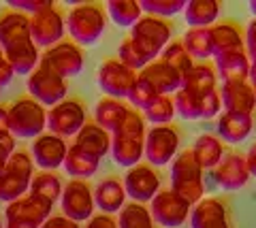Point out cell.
<instances>
[{
    "label": "cell",
    "mask_w": 256,
    "mask_h": 228,
    "mask_svg": "<svg viewBox=\"0 0 256 228\" xmlns=\"http://www.w3.org/2000/svg\"><path fill=\"white\" fill-rule=\"evenodd\" d=\"M9 109V130L15 139H36L47 128V111L34 98H18Z\"/></svg>",
    "instance_id": "8992f818"
},
{
    "label": "cell",
    "mask_w": 256,
    "mask_h": 228,
    "mask_svg": "<svg viewBox=\"0 0 256 228\" xmlns=\"http://www.w3.org/2000/svg\"><path fill=\"white\" fill-rule=\"evenodd\" d=\"M15 152V137L11 132H0V171L4 169L9 156Z\"/></svg>",
    "instance_id": "7dc6e473"
},
{
    "label": "cell",
    "mask_w": 256,
    "mask_h": 228,
    "mask_svg": "<svg viewBox=\"0 0 256 228\" xmlns=\"http://www.w3.org/2000/svg\"><path fill=\"white\" fill-rule=\"evenodd\" d=\"M137 77L141 81H146L158 96H171V94H175L182 88V81H184V75L180 70H175L162 60L150 62L146 68L139 70Z\"/></svg>",
    "instance_id": "e0dca14e"
},
{
    "label": "cell",
    "mask_w": 256,
    "mask_h": 228,
    "mask_svg": "<svg viewBox=\"0 0 256 228\" xmlns=\"http://www.w3.org/2000/svg\"><path fill=\"white\" fill-rule=\"evenodd\" d=\"M0 132H11L9 130V109L0 105Z\"/></svg>",
    "instance_id": "f5cc1de1"
},
{
    "label": "cell",
    "mask_w": 256,
    "mask_h": 228,
    "mask_svg": "<svg viewBox=\"0 0 256 228\" xmlns=\"http://www.w3.org/2000/svg\"><path fill=\"white\" fill-rule=\"evenodd\" d=\"M216 75L222 81H248V73H250V58H248L246 49L226 51L222 56H216Z\"/></svg>",
    "instance_id": "cb8c5ba5"
},
{
    "label": "cell",
    "mask_w": 256,
    "mask_h": 228,
    "mask_svg": "<svg viewBox=\"0 0 256 228\" xmlns=\"http://www.w3.org/2000/svg\"><path fill=\"white\" fill-rule=\"evenodd\" d=\"M75 145H79L88 154L102 160V156H107L111 152V135L107 130H102L100 126H96L94 122H86L84 128L77 132Z\"/></svg>",
    "instance_id": "f1b7e54d"
},
{
    "label": "cell",
    "mask_w": 256,
    "mask_h": 228,
    "mask_svg": "<svg viewBox=\"0 0 256 228\" xmlns=\"http://www.w3.org/2000/svg\"><path fill=\"white\" fill-rule=\"evenodd\" d=\"M203 169L198 167L190 149L180 152L171 162V190L186 201L188 205H196L205 196V179H203Z\"/></svg>",
    "instance_id": "7a4b0ae2"
},
{
    "label": "cell",
    "mask_w": 256,
    "mask_h": 228,
    "mask_svg": "<svg viewBox=\"0 0 256 228\" xmlns=\"http://www.w3.org/2000/svg\"><path fill=\"white\" fill-rule=\"evenodd\" d=\"M143 117L152 126H166L171 124L175 117V105H173V96H156L152 103L143 109Z\"/></svg>",
    "instance_id": "8d00e7d4"
},
{
    "label": "cell",
    "mask_w": 256,
    "mask_h": 228,
    "mask_svg": "<svg viewBox=\"0 0 256 228\" xmlns=\"http://www.w3.org/2000/svg\"><path fill=\"white\" fill-rule=\"evenodd\" d=\"M254 128L252 115H237V113H220L218 115V139L224 143L237 145L250 137Z\"/></svg>",
    "instance_id": "d4e9b609"
},
{
    "label": "cell",
    "mask_w": 256,
    "mask_h": 228,
    "mask_svg": "<svg viewBox=\"0 0 256 228\" xmlns=\"http://www.w3.org/2000/svg\"><path fill=\"white\" fill-rule=\"evenodd\" d=\"M64 171L68 173L73 179H82L86 182L88 177H92L96 171L100 167V158H96V156L88 154L86 149H82L79 145H70L68 152H66V158H64Z\"/></svg>",
    "instance_id": "83f0119b"
},
{
    "label": "cell",
    "mask_w": 256,
    "mask_h": 228,
    "mask_svg": "<svg viewBox=\"0 0 256 228\" xmlns=\"http://www.w3.org/2000/svg\"><path fill=\"white\" fill-rule=\"evenodd\" d=\"M32 177H34V160L30 152H24V149L13 152L4 169L0 171V201L13 203L26 196Z\"/></svg>",
    "instance_id": "3957f363"
},
{
    "label": "cell",
    "mask_w": 256,
    "mask_h": 228,
    "mask_svg": "<svg viewBox=\"0 0 256 228\" xmlns=\"http://www.w3.org/2000/svg\"><path fill=\"white\" fill-rule=\"evenodd\" d=\"M156 96H158V94L152 90L146 81H141L139 77H137V81L132 83V88H130V92H128V96H126V98L130 100L132 109H137V111H143V109H146Z\"/></svg>",
    "instance_id": "7bdbcfd3"
},
{
    "label": "cell",
    "mask_w": 256,
    "mask_h": 228,
    "mask_svg": "<svg viewBox=\"0 0 256 228\" xmlns=\"http://www.w3.org/2000/svg\"><path fill=\"white\" fill-rule=\"evenodd\" d=\"M173 23L169 19H160L154 15H143V17L130 28V41L137 45V49L150 62H154L166 45L171 43Z\"/></svg>",
    "instance_id": "277c9868"
},
{
    "label": "cell",
    "mask_w": 256,
    "mask_h": 228,
    "mask_svg": "<svg viewBox=\"0 0 256 228\" xmlns=\"http://www.w3.org/2000/svg\"><path fill=\"white\" fill-rule=\"evenodd\" d=\"M0 228H4V224H2V220H0Z\"/></svg>",
    "instance_id": "680465c9"
},
{
    "label": "cell",
    "mask_w": 256,
    "mask_h": 228,
    "mask_svg": "<svg viewBox=\"0 0 256 228\" xmlns=\"http://www.w3.org/2000/svg\"><path fill=\"white\" fill-rule=\"evenodd\" d=\"M146 117L137 109H128V113L118 128L111 132V156L116 164L126 169L137 167L146 149Z\"/></svg>",
    "instance_id": "6da1fadb"
},
{
    "label": "cell",
    "mask_w": 256,
    "mask_h": 228,
    "mask_svg": "<svg viewBox=\"0 0 256 228\" xmlns=\"http://www.w3.org/2000/svg\"><path fill=\"white\" fill-rule=\"evenodd\" d=\"M107 15L116 26L132 28L134 23L143 17V11H141V4L137 0H109Z\"/></svg>",
    "instance_id": "836d02e7"
},
{
    "label": "cell",
    "mask_w": 256,
    "mask_h": 228,
    "mask_svg": "<svg viewBox=\"0 0 256 228\" xmlns=\"http://www.w3.org/2000/svg\"><path fill=\"white\" fill-rule=\"evenodd\" d=\"M86 107L77 98H64L62 103L47 111V128L56 137H77L86 126Z\"/></svg>",
    "instance_id": "9c48e42d"
},
{
    "label": "cell",
    "mask_w": 256,
    "mask_h": 228,
    "mask_svg": "<svg viewBox=\"0 0 256 228\" xmlns=\"http://www.w3.org/2000/svg\"><path fill=\"white\" fill-rule=\"evenodd\" d=\"M210 175L218 188H224V190H239V188H244L248 184V179H250L246 156L235 154V152L224 154L220 164L214 171H210Z\"/></svg>",
    "instance_id": "ac0fdd59"
},
{
    "label": "cell",
    "mask_w": 256,
    "mask_h": 228,
    "mask_svg": "<svg viewBox=\"0 0 256 228\" xmlns=\"http://www.w3.org/2000/svg\"><path fill=\"white\" fill-rule=\"evenodd\" d=\"M122 184L126 196H130L132 203H150L160 192V177L150 164H137L128 169Z\"/></svg>",
    "instance_id": "9a60e30c"
},
{
    "label": "cell",
    "mask_w": 256,
    "mask_h": 228,
    "mask_svg": "<svg viewBox=\"0 0 256 228\" xmlns=\"http://www.w3.org/2000/svg\"><path fill=\"white\" fill-rule=\"evenodd\" d=\"M216 81H218L216 68L212 64H207V62H201V64H194L184 75L182 88L196 94V96H205V94L216 90Z\"/></svg>",
    "instance_id": "4dcf8cb0"
},
{
    "label": "cell",
    "mask_w": 256,
    "mask_h": 228,
    "mask_svg": "<svg viewBox=\"0 0 256 228\" xmlns=\"http://www.w3.org/2000/svg\"><path fill=\"white\" fill-rule=\"evenodd\" d=\"M13 75H15V70L11 68L9 62L2 58V60H0V90H2L4 85H9V83H11Z\"/></svg>",
    "instance_id": "f907efd6"
},
{
    "label": "cell",
    "mask_w": 256,
    "mask_h": 228,
    "mask_svg": "<svg viewBox=\"0 0 256 228\" xmlns=\"http://www.w3.org/2000/svg\"><path fill=\"white\" fill-rule=\"evenodd\" d=\"M62 190H64V186L60 182V177L56 175V173L43 171V173H36V175L32 177L28 192L38 196V199L50 201L52 205H56V203L60 201V196H62Z\"/></svg>",
    "instance_id": "e575fe53"
},
{
    "label": "cell",
    "mask_w": 256,
    "mask_h": 228,
    "mask_svg": "<svg viewBox=\"0 0 256 228\" xmlns=\"http://www.w3.org/2000/svg\"><path fill=\"white\" fill-rule=\"evenodd\" d=\"M184 49L188 51L190 58L196 60H207L214 56L212 49V36H210V28H188V32L184 34Z\"/></svg>",
    "instance_id": "d590c367"
},
{
    "label": "cell",
    "mask_w": 256,
    "mask_h": 228,
    "mask_svg": "<svg viewBox=\"0 0 256 228\" xmlns=\"http://www.w3.org/2000/svg\"><path fill=\"white\" fill-rule=\"evenodd\" d=\"M141 11L143 15H154V17L166 19L178 15L180 11L184 13L186 9V0H141Z\"/></svg>",
    "instance_id": "ab89813d"
},
{
    "label": "cell",
    "mask_w": 256,
    "mask_h": 228,
    "mask_svg": "<svg viewBox=\"0 0 256 228\" xmlns=\"http://www.w3.org/2000/svg\"><path fill=\"white\" fill-rule=\"evenodd\" d=\"M66 21L56 4L47 2L41 11L30 15V38L36 47H54L62 41Z\"/></svg>",
    "instance_id": "52a82bcc"
},
{
    "label": "cell",
    "mask_w": 256,
    "mask_h": 228,
    "mask_svg": "<svg viewBox=\"0 0 256 228\" xmlns=\"http://www.w3.org/2000/svg\"><path fill=\"white\" fill-rule=\"evenodd\" d=\"M4 58V53H2V47H0V60H2Z\"/></svg>",
    "instance_id": "6f0895ef"
},
{
    "label": "cell",
    "mask_w": 256,
    "mask_h": 228,
    "mask_svg": "<svg viewBox=\"0 0 256 228\" xmlns=\"http://www.w3.org/2000/svg\"><path fill=\"white\" fill-rule=\"evenodd\" d=\"M160 60L166 62L169 66H173L175 70H180L182 75H186L188 70L194 66V62H192V58L188 56V51L184 49L182 41H171L162 49V53H160Z\"/></svg>",
    "instance_id": "60d3db41"
},
{
    "label": "cell",
    "mask_w": 256,
    "mask_h": 228,
    "mask_svg": "<svg viewBox=\"0 0 256 228\" xmlns=\"http://www.w3.org/2000/svg\"><path fill=\"white\" fill-rule=\"evenodd\" d=\"M173 105L175 113H180L184 120H201V96L196 94L180 88L173 94Z\"/></svg>",
    "instance_id": "f35d334b"
},
{
    "label": "cell",
    "mask_w": 256,
    "mask_h": 228,
    "mask_svg": "<svg viewBox=\"0 0 256 228\" xmlns=\"http://www.w3.org/2000/svg\"><path fill=\"white\" fill-rule=\"evenodd\" d=\"M94 194V205L100 209V214H116V211H122L124 209V203H126V190H124V184L120 179L114 177H107L102 179L92 190Z\"/></svg>",
    "instance_id": "603a6c76"
},
{
    "label": "cell",
    "mask_w": 256,
    "mask_h": 228,
    "mask_svg": "<svg viewBox=\"0 0 256 228\" xmlns=\"http://www.w3.org/2000/svg\"><path fill=\"white\" fill-rule=\"evenodd\" d=\"M118 228H156V224L150 216V209H146L141 203H130L120 211Z\"/></svg>",
    "instance_id": "74e56055"
},
{
    "label": "cell",
    "mask_w": 256,
    "mask_h": 228,
    "mask_svg": "<svg viewBox=\"0 0 256 228\" xmlns=\"http://www.w3.org/2000/svg\"><path fill=\"white\" fill-rule=\"evenodd\" d=\"M60 207L62 214L73 222H86L94 214V194L92 188L82 179H73L68 186H64L60 196Z\"/></svg>",
    "instance_id": "5bb4252c"
},
{
    "label": "cell",
    "mask_w": 256,
    "mask_h": 228,
    "mask_svg": "<svg viewBox=\"0 0 256 228\" xmlns=\"http://www.w3.org/2000/svg\"><path fill=\"white\" fill-rule=\"evenodd\" d=\"M192 228H230L226 205L218 199H201L190 209Z\"/></svg>",
    "instance_id": "44dd1931"
},
{
    "label": "cell",
    "mask_w": 256,
    "mask_h": 228,
    "mask_svg": "<svg viewBox=\"0 0 256 228\" xmlns=\"http://www.w3.org/2000/svg\"><path fill=\"white\" fill-rule=\"evenodd\" d=\"M248 83L252 85V90L256 92V62H250V73H248Z\"/></svg>",
    "instance_id": "db71d44e"
},
{
    "label": "cell",
    "mask_w": 256,
    "mask_h": 228,
    "mask_svg": "<svg viewBox=\"0 0 256 228\" xmlns=\"http://www.w3.org/2000/svg\"><path fill=\"white\" fill-rule=\"evenodd\" d=\"M244 49L248 53V58H250V62H256V17L248 23V28H246Z\"/></svg>",
    "instance_id": "bcb514c9"
},
{
    "label": "cell",
    "mask_w": 256,
    "mask_h": 228,
    "mask_svg": "<svg viewBox=\"0 0 256 228\" xmlns=\"http://www.w3.org/2000/svg\"><path fill=\"white\" fill-rule=\"evenodd\" d=\"M220 15V2L216 0H190L184 9V19L190 28H212Z\"/></svg>",
    "instance_id": "d6a6232c"
},
{
    "label": "cell",
    "mask_w": 256,
    "mask_h": 228,
    "mask_svg": "<svg viewBox=\"0 0 256 228\" xmlns=\"http://www.w3.org/2000/svg\"><path fill=\"white\" fill-rule=\"evenodd\" d=\"M45 4H47V0H9V9H15V11L26 13V15L41 11Z\"/></svg>",
    "instance_id": "f6af8a7d"
},
{
    "label": "cell",
    "mask_w": 256,
    "mask_h": 228,
    "mask_svg": "<svg viewBox=\"0 0 256 228\" xmlns=\"http://www.w3.org/2000/svg\"><path fill=\"white\" fill-rule=\"evenodd\" d=\"M210 36H212L214 58L222 56V53H226V51L244 49V34H242V30H239L237 23H233V21L214 23L210 28Z\"/></svg>",
    "instance_id": "4316f807"
},
{
    "label": "cell",
    "mask_w": 256,
    "mask_h": 228,
    "mask_svg": "<svg viewBox=\"0 0 256 228\" xmlns=\"http://www.w3.org/2000/svg\"><path fill=\"white\" fill-rule=\"evenodd\" d=\"M250 11L256 15V0H250Z\"/></svg>",
    "instance_id": "9f6ffc18"
},
{
    "label": "cell",
    "mask_w": 256,
    "mask_h": 228,
    "mask_svg": "<svg viewBox=\"0 0 256 228\" xmlns=\"http://www.w3.org/2000/svg\"><path fill=\"white\" fill-rule=\"evenodd\" d=\"M180 154V132L175 126H152L146 132V149L143 156L148 158L150 167H164L173 162Z\"/></svg>",
    "instance_id": "ba28073f"
},
{
    "label": "cell",
    "mask_w": 256,
    "mask_h": 228,
    "mask_svg": "<svg viewBox=\"0 0 256 228\" xmlns=\"http://www.w3.org/2000/svg\"><path fill=\"white\" fill-rule=\"evenodd\" d=\"M66 152H68L66 141L52 135V132H47V135L43 132L41 137H36L30 147V156L34 160V164L38 169L50 171V173L62 167L64 158H66Z\"/></svg>",
    "instance_id": "2e32d148"
},
{
    "label": "cell",
    "mask_w": 256,
    "mask_h": 228,
    "mask_svg": "<svg viewBox=\"0 0 256 228\" xmlns=\"http://www.w3.org/2000/svg\"><path fill=\"white\" fill-rule=\"evenodd\" d=\"M41 228H79V222H73L66 216H50L41 224Z\"/></svg>",
    "instance_id": "681fc988"
},
{
    "label": "cell",
    "mask_w": 256,
    "mask_h": 228,
    "mask_svg": "<svg viewBox=\"0 0 256 228\" xmlns=\"http://www.w3.org/2000/svg\"><path fill=\"white\" fill-rule=\"evenodd\" d=\"M86 228H118V220L109 214H98V216L90 218V222L86 224Z\"/></svg>",
    "instance_id": "c3c4849f"
},
{
    "label": "cell",
    "mask_w": 256,
    "mask_h": 228,
    "mask_svg": "<svg viewBox=\"0 0 256 228\" xmlns=\"http://www.w3.org/2000/svg\"><path fill=\"white\" fill-rule=\"evenodd\" d=\"M66 26H68V34L73 43H77L79 47L94 45L102 36V32H105L107 17L100 4H92V2L77 4L68 13Z\"/></svg>",
    "instance_id": "5b68a950"
},
{
    "label": "cell",
    "mask_w": 256,
    "mask_h": 228,
    "mask_svg": "<svg viewBox=\"0 0 256 228\" xmlns=\"http://www.w3.org/2000/svg\"><path fill=\"white\" fill-rule=\"evenodd\" d=\"M96 81H98V88L107 94V98L122 100L128 96L132 83L137 81V73L130 70L128 66H124L118 58H111L100 64Z\"/></svg>",
    "instance_id": "4fadbf2b"
},
{
    "label": "cell",
    "mask_w": 256,
    "mask_h": 228,
    "mask_svg": "<svg viewBox=\"0 0 256 228\" xmlns=\"http://www.w3.org/2000/svg\"><path fill=\"white\" fill-rule=\"evenodd\" d=\"M28 92L30 98H34L36 103H41L43 107H56L62 103L68 94V85L66 79H62L60 75L52 73L45 66H36L32 73L28 75Z\"/></svg>",
    "instance_id": "8fae6325"
},
{
    "label": "cell",
    "mask_w": 256,
    "mask_h": 228,
    "mask_svg": "<svg viewBox=\"0 0 256 228\" xmlns=\"http://www.w3.org/2000/svg\"><path fill=\"white\" fill-rule=\"evenodd\" d=\"M2 53H4V60L9 62L11 68L18 75H30L38 66V62H41V53H38V47L32 43V38L6 47Z\"/></svg>",
    "instance_id": "484cf974"
},
{
    "label": "cell",
    "mask_w": 256,
    "mask_h": 228,
    "mask_svg": "<svg viewBox=\"0 0 256 228\" xmlns=\"http://www.w3.org/2000/svg\"><path fill=\"white\" fill-rule=\"evenodd\" d=\"M220 100L226 113L252 115L256 109V92L248 81H224Z\"/></svg>",
    "instance_id": "ffe728a7"
},
{
    "label": "cell",
    "mask_w": 256,
    "mask_h": 228,
    "mask_svg": "<svg viewBox=\"0 0 256 228\" xmlns=\"http://www.w3.org/2000/svg\"><path fill=\"white\" fill-rule=\"evenodd\" d=\"M6 228H36V226L26 224V222H13V220H6Z\"/></svg>",
    "instance_id": "11a10c76"
},
{
    "label": "cell",
    "mask_w": 256,
    "mask_h": 228,
    "mask_svg": "<svg viewBox=\"0 0 256 228\" xmlns=\"http://www.w3.org/2000/svg\"><path fill=\"white\" fill-rule=\"evenodd\" d=\"M30 38V15L15 9L0 13V47L2 51L11 45H18Z\"/></svg>",
    "instance_id": "7402d4cb"
},
{
    "label": "cell",
    "mask_w": 256,
    "mask_h": 228,
    "mask_svg": "<svg viewBox=\"0 0 256 228\" xmlns=\"http://www.w3.org/2000/svg\"><path fill=\"white\" fill-rule=\"evenodd\" d=\"M84 64H86V56L82 47L73 41H60L58 45L50 47L41 56V62H38V66L50 68L52 73L60 75L62 79L79 75Z\"/></svg>",
    "instance_id": "30bf717a"
},
{
    "label": "cell",
    "mask_w": 256,
    "mask_h": 228,
    "mask_svg": "<svg viewBox=\"0 0 256 228\" xmlns=\"http://www.w3.org/2000/svg\"><path fill=\"white\" fill-rule=\"evenodd\" d=\"M190 152L203 171H214L224 158V154H226L222 147V141L214 135H201L194 141Z\"/></svg>",
    "instance_id": "f546056e"
},
{
    "label": "cell",
    "mask_w": 256,
    "mask_h": 228,
    "mask_svg": "<svg viewBox=\"0 0 256 228\" xmlns=\"http://www.w3.org/2000/svg\"><path fill=\"white\" fill-rule=\"evenodd\" d=\"M222 111V100H220V92L214 90L210 94L201 96V120H212L218 117Z\"/></svg>",
    "instance_id": "ee69618b"
},
{
    "label": "cell",
    "mask_w": 256,
    "mask_h": 228,
    "mask_svg": "<svg viewBox=\"0 0 256 228\" xmlns=\"http://www.w3.org/2000/svg\"><path fill=\"white\" fill-rule=\"evenodd\" d=\"M190 205L182 201L173 190H160L154 199L150 201V216L154 224L164 228H180L190 216Z\"/></svg>",
    "instance_id": "7c38bea8"
},
{
    "label": "cell",
    "mask_w": 256,
    "mask_h": 228,
    "mask_svg": "<svg viewBox=\"0 0 256 228\" xmlns=\"http://www.w3.org/2000/svg\"><path fill=\"white\" fill-rule=\"evenodd\" d=\"M246 164H248V171H250V177H256V143L250 145V149H248Z\"/></svg>",
    "instance_id": "816d5d0a"
},
{
    "label": "cell",
    "mask_w": 256,
    "mask_h": 228,
    "mask_svg": "<svg viewBox=\"0 0 256 228\" xmlns=\"http://www.w3.org/2000/svg\"><path fill=\"white\" fill-rule=\"evenodd\" d=\"M118 60L122 62L124 66L134 70V73H139V70H143L150 64V60L137 49V45H134L130 38H124V41L120 43V47H118Z\"/></svg>",
    "instance_id": "b9f144b4"
},
{
    "label": "cell",
    "mask_w": 256,
    "mask_h": 228,
    "mask_svg": "<svg viewBox=\"0 0 256 228\" xmlns=\"http://www.w3.org/2000/svg\"><path fill=\"white\" fill-rule=\"evenodd\" d=\"M128 109L130 107L118 98H100L98 103H96V109H94V124L100 126L102 130H107L111 135V132L120 126V122L126 117Z\"/></svg>",
    "instance_id": "1f68e13d"
},
{
    "label": "cell",
    "mask_w": 256,
    "mask_h": 228,
    "mask_svg": "<svg viewBox=\"0 0 256 228\" xmlns=\"http://www.w3.org/2000/svg\"><path fill=\"white\" fill-rule=\"evenodd\" d=\"M52 207L54 205L50 201L38 199L34 194H26V196H22V199L6 205L4 218L13 220V222H26V224L41 228V224L52 216Z\"/></svg>",
    "instance_id": "d6986e66"
}]
</instances>
